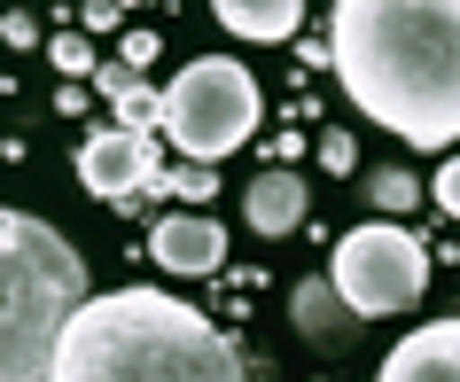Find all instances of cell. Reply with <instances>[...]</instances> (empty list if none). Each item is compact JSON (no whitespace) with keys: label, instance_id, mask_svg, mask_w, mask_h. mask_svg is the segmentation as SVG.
Wrapping results in <instances>:
<instances>
[{"label":"cell","instance_id":"cell-1","mask_svg":"<svg viewBox=\"0 0 460 382\" xmlns=\"http://www.w3.org/2000/svg\"><path fill=\"white\" fill-rule=\"evenodd\" d=\"M328 63L359 118L406 148L460 141V0H336Z\"/></svg>","mask_w":460,"mask_h":382},{"label":"cell","instance_id":"cell-2","mask_svg":"<svg viewBox=\"0 0 460 382\" xmlns=\"http://www.w3.org/2000/svg\"><path fill=\"white\" fill-rule=\"evenodd\" d=\"M48 382H250L234 343L164 289H102L63 320Z\"/></svg>","mask_w":460,"mask_h":382},{"label":"cell","instance_id":"cell-3","mask_svg":"<svg viewBox=\"0 0 460 382\" xmlns=\"http://www.w3.org/2000/svg\"><path fill=\"white\" fill-rule=\"evenodd\" d=\"M86 258L31 211H0V382H48L63 320L86 305Z\"/></svg>","mask_w":460,"mask_h":382},{"label":"cell","instance_id":"cell-4","mask_svg":"<svg viewBox=\"0 0 460 382\" xmlns=\"http://www.w3.org/2000/svg\"><path fill=\"white\" fill-rule=\"evenodd\" d=\"M258 110H266V94H258V78L234 55H195L164 86V118L156 125L172 133V148L188 164H218V156H234L258 133Z\"/></svg>","mask_w":460,"mask_h":382},{"label":"cell","instance_id":"cell-5","mask_svg":"<svg viewBox=\"0 0 460 382\" xmlns=\"http://www.w3.org/2000/svg\"><path fill=\"white\" fill-rule=\"evenodd\" d=\"M328 281H336V297L359 312V320H383V312L421 305V289H429V250H421V235H406L398 218H375V227H351V235L328 250Z\"/></svg>","mask_w":460,"mask_h":382},{"label":"cell","instance_id":"cell-6","mask_svg":"<svg viewBox=\"0 0 460 382\" xmlns=\"http://www.w3.org/2000/svg\"><path fill=\"white\" fill-rule=\"evenodd\" d=\"M156 141L148 133H125V125H102V133H86V148H78V180H86V195H102V203H133V195L156 188Z\"/></svg>","mask_w":460,"mask_h":382},{"label":"cell","instance_id":"cell-7","mask_svg":"<svg viewBox=\"0 0 460 382\" xmlns=\"http://www.w3.org/2000/svg\"><path fill=\"white\" fill-rule=\"evenodd\" d=\"M148 258L164 265V273H180V281L218 273V265H226V227H218V218H203V211H172V218H156Z\"/></svg>","mask_w":460,"mask_h":382},{"label":"cell","instance_id":"cell-8","mask_svg":"<svg viewBox=\"0 0 460 382\" xmlns=\"http://www.w3.org/2000/svg\"><path fill=\"white\" fill-rule=\"evenodd\" d=\"M375 382H460V312L453 320H421L413 335H398V351L383 359Z\"/></svg>","mask_w":460,"mask_h":382},{"label":"cell","instance_id":"cell-9","mask_svg":"<svg viewBox=\"0 0 460 382\" xmlns=\"http://www.w3.org/2000/svg\"><path fill=\"white\" fill-rule=\"evenodd\" d=\"M305 211H313V195H305V180L296 172H258L250 180V195H243V218L258 227V235H296L305 227Z\"/></svg>","mask_w":460,"mask_h":382},{"label":"cell","instance_id":"cell-10","mask_svg":"<svg viewBox=\"0 0 460 382\" xmlns=\"http://www.w3.org/2000/svg\"><path fill=\"white\" fill-rule=\"evenodd\" d=\"M289 320H296V335H313V343H343V335L359 328V312L336 297V281H328V273H313V281L289 289Z\"/></svg>","mask_w":460,"mask_h":382},{"label":"cell","instance_id":"cell-11","mask_svg":"<svg viewBox=\"0 0 460 382\" xmlns=\"http://www.w3.org/2000/svg\"><path fill=\"white\" fill-rule=\"evenodd\" d=\"M211 16L226 31H234V40H296V31H305V0H211Z\"/></svg>","mask_w":460,"mask_h":382},{"label":"cell","instance_id":"cell-12","mask_svg":"<svg viewBox=\"0 0 460 382\" xmlns=\"http://www.w3.org/2000/svg\"><path fill=\"white\" fill-rule=\"evenodd\" d=\"M94 86H102V102L118 110L125 133H148V125L164 118V94H156V86H148L133 63H94Z\"/></svg>","mask_w":460,"mask_h":382},{"label":"cell","instance_id":"cell-13","mask_svg":"<svg viewBox=\"0 0 460 382\" xmlns=\"http://www.w3.org/2000/svg\"><path fill=\"white\" fill-rule=\"evenodd\" d=\"M367 203H375L383 218H406L413 203H421V180H413L406 164H375L367 172Z\"/></svg>","mask_w":460,"mask_h":382},{"label":"cell","instance_id":"cell-14","mask_svg":"<svg viewBox=\"0 0 460 382\" xmlns=\"http://www.w3.org/2000/svg\"><path fill=\"white\" fill-rule=\"evenodd\" d=\"M48 63H55L63 78H86V71H94V48H86V31H55V40H48Z\"/></svg>","mask_w":460,"mask_h":382},{"label":"cell","instance_id":"cell-15","mask_svg":"<svg viewBox=\"0 0 460 382\" xmlns=\"http://www.w3.org/2000/svg\"><path fill=\"white\" fill-rule=\"evenodd\" d=\"M320 164L328 172H359V141H351V133H320Z\"/></svg>","mask_w":460,"mask_h":382},{"label":"cell","instance_id":"cell-16","mask_svg":"<svg viewBox=\"0 0 460 382\" xmlns=\"http://www.w3.org/2000/svg\"><path fill=\"white\" fill-rule=\"evenodd\" d=\"M437 211H445V218H460V156H445V164H437Z\"/></svg>","mask_w":460,"mask_h":382},{"label":"cell","instance_id":"cell-17","mask_svg":"<svg viewBox=\"0 0 460 382\" xmlns=\"http://www.w3.org/2000/svg\"><path fill=\"white\" fill-rule=\"evenodd\" d=\"M78 24H86V31H118V24H125V0H86V8H78Z\"/></svg>","mask_w":460,"mask_h":382},{"label":"cell","instance_id":"cell-18","mask_svg":"<svg viewBox=\"0 0 460 382\" xmlns=\"http://www.w3.org/2000/svg\"><path fill=\"white\" fill-rule=\"evenodd\" d=\"M118 63H133V71H148V63H156V31H125Z\"/></svg>","mask_w":460,"mask_h":382},{"label":"cell","instance_id":"cell-19","mask_svg":"<svg viewBox=\"0 0 460 382\" xmlns=\"http://www.w3.org/2000/svg\"><path fill=\"white\" fill-rule=\"evenodd\" d=\"M55 110H63V118H78V110H86V86H78V78H63V94H55Z\"/></svg>","mask_w":460,"mask_h":382}]
</instances>
